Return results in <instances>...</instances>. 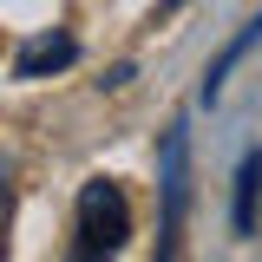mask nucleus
<instances>
[{"label":"nucleus","mask_w":262,"mask_h":262,"mask_svg":"<svg viewBox=\"0 0 262 262\" xmlns=\"http://www.w3.org/2000/svg\"><path fill=\"white\" fill-rule=\"evenodd\" d=\"M131 243V203L112 177H92L79 190V216H72V262H112Z\"/></svg>","instance_id":"f257e3e1"},{"label":"nucleus","mask_w":262,"mask_h":262,"mask_svg":"<svg viewBox=\"0 0 262 262\" xmlns=\"http://www.w3.org/2000/svg\"><path fill=\"white\" fill-rule=\"evenodd\" d=\"M158 196H164V216H158V262H177V236H184V210H190V138L170 125L158 144Z\"/></svg>","instance_id":"f03ea898"},{"label":"nucleus","mask_w":262,"mask_h":262,"mask_svg":"<svg viewBox=\"0 0 262 262\" xmlns=\"http://www.w3.org/2000/svg\"><path fill=\"white\" fill-rule=\"evenodd\" d=\"M72 59H79V39L72 33H39L27 53L13 59V79H46V72H66Z\"/></svg>","instance_id":"7ed1b4c3"},{"label":"nucleus","mask_w":262,"mask_h":262,"mask_svg":"<svg viewBox=\"0 0 262 262\" xmlns=\"http://www.w3.org/2000/svg\"><path fill=\"white\" fill-rule=\"evenodd\" d=\"M256 210H262V151H243L236 164V196H229V229L256 236Z\"/></svg>","instance_id":"20e7f679"},{"label":"nucleus","mask_w":262,"mask_h":262,"mask_svg":"<svg viewBox=\"0 0 262 262\" xmlns=\"http://www.w3.org/2000/svg\"><path fill=\"white\" fill-rule=\"evenodd\" d=\"M262 46V13L256 20H249V27L236 33V39H229L223 53H216V59H210V72H203V105H216V98H223V85H229V72H236V66L249 59V53H256Z\"/></svg>","instance_id":"39448f33"}]
</instances>
